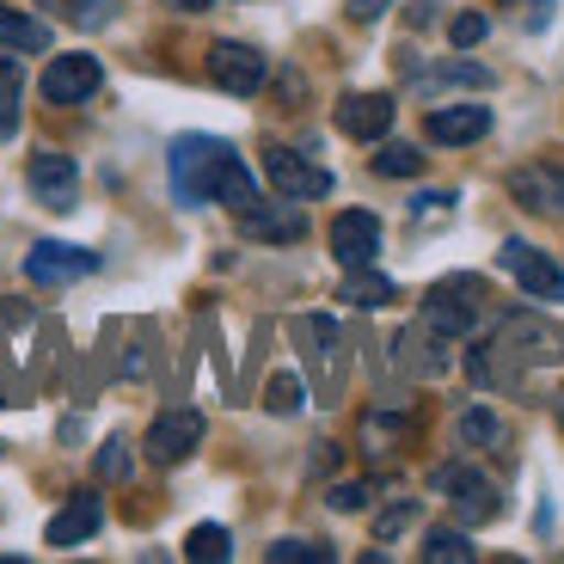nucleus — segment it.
<instances>
[{"instance_id": "1", "label": "nucleus", "mask_w": 564, "mask_h": 564, "mask_svg": "<svg viewBox=\"0 0 564 564\" xmlns=\"http://www.w3.org/2000/svg\"><path fill=\"white\" fill-rule=\"evenodd\" d=\"M491 350L503 356V375H516V368H528V362L564 368V332H552L546 319H534V313H516V319H503V332H497Z\"/></svg>"}, {"instance_id": "19", "label": "nucleus", "mask_w": 564, "mask_h": 564, "mask_svg": "<svg viewBox=\"0 0 564 564\" xmlns=\"http://www.w3.org/2000/svg\"><path fill=\"white\" fill-rule=\"evenodd\" d=\"M0 50H25V56H37V50H50V25H37V19L19 13V7H0Z\"/></svg>"}, {"instance_id": "31", "label": "nucleus", "mask_w": 564, "mask_h": 564, "mask_svg": "<svg viewBox=\"0 0 564 564\" xmlns=\"http://www.w3.org/2000/svg\"><path fill=\"white\" fill-rule=\"evenodd\" d=\"M485 31H491V25H485V13H460L448 25V37H454V50H473V43H485Z\"/></svg>"}, {"instance_id": "26", "label": "nucleus", "mask_w": 564, "mask_h": 564, "mask_svg": "<svg viewBox=\"0 0 564 564\" xmlns=\"http://www.w3.org/2000/svg\"><path fill=\"white\" fill-rule=\"evenodd\" d=\"M423 86H491V74L479 62H442L436 74H423Z\"/></svg>"}, {"instance_id": "14", "label": "nucleus", "mask_w": 564, "mask_h": 564, "mask_svg": "<svg viewBox=\"0 0 564 564\" xmlns=\"http://www.w3.org/2000/svg\"><path fill=\"white\" fill-rule=\"evenodd\" d=\"M338 129L356 141H381L387 129H393V99H387V93H350V99L338 105Z\"/></svg>"}, {"instance_id": "6", "label": "nucleus", "mask_w": 564, "mask_h": 564, "mask_svg": "<svg viewBox=\"0 0 564 564\" xmlns=\"http://www.w3.org/2000/svg\"><path fill=\"white\" fill-rule=\"evenodd\" d=\"M264 178L276 184L282 197H295V203H313L332 191V172L313 166V160H301L295 148H264Z\"/></svg>"}, {"instance_id": "2", "label": "nucleus", "mask_w": 564, "mask_h": 564, "mask_svg": "<svg viewBox=\"0 0 564 564\" xmlns=\"http://www.w3.org/2000/svg\"><path fill=\"white\" fill-rule=\"evenodd\" d=\"M227 141L215 135H178L172 141V191H178V203H215V166H221Z\"/></svg>"}, {"instance_id": "16", "label": "nucleus", "mask_w": 564, "mask_h": 564, "mask_svg": "<svg viewBox=\"0 0 564 564\" xmlns=\"http://www.w3.org/2000/svg\"><path fill=\"white\" fill-rule=\"evenodd\" d=\"M479 135H491L485 105H442V111H430V141H442V148H466Z\"/></svg>"}, {"instance_id": "12", "label": "nucleus", "mask_w": 564, "mask_h": 564, "mask_svg": "<svg viewBox=\"0 0 564 564\" xmlns=\"http://www.w3.org/2000/svg\"><path fill=\"white\" fill-rule=\"evenodd\" d=\"M430 485H436L442 497H454V509H460L466 522L497 516V491L479 479V473H473V466H436V479H430Z\"/></svg>"}, {"instance_id": "8", "label": "nucleus", "mask_w": 564, "mask_h": 564, "mask_svg": "<svg viewBox=\"0 0 564 564\" xmlns=\"http://www.w3.org/2000/svg\"><path fill=\"white\" fill-rule=\"evenodd\" d=\"M473 282H436V289H430V301H423V325H430V332H436V338H466V332H473V319H479V307H473Z\"/></svg>"}, {"instance_id": "18", "label": "nucleus", "mask_w": 564, "mask_h": 564, "mask_svg": "<svg viewBox=\"0 0 564 564\" xmlns=\"http://www.w3.org/2000/svg\"><path fill=\"white\" fill-rule=\"evenodd\" d=\"M215 203H227L234 215H246V209H258V203H264V197H258V178L240 166V154H234V148H227L221 166H215Z\"/></svg>"}, {"instance_id": "4", "label": "nucleus", "mask_w": 564, "mask_h": 564, "mask_svg": "<svg viewBox=\"0 0 564 564\" xmlns=\"http://www.w3.org/2000/svg\"><path fill=\"white\" fill-rule=\"evenodd\" d=\"M209 74L221 93H234V99H252L258 86L270 80V62L258 56L252 43H215L209 50Z\"/></svg>"}, {"instance_id": "33", "label": "nucleus", "mask_w": 564, "mask_h": 564, "mask_svg": "<svg viewBox=\"0 0 564 564\" xmlns=\"http://www.w3.org/2000/svg\"><path fill=\"white\" fill-rule=\"evenodd\" d=\"M368 503V485H332V509H362Z\"/></svg>"}, {"instance_id": "9", "label": "nucleus", "mask_w": 564, "mask_h": 564, "mask_svg": "<svg viewBox=\"0 0 564 564\" xmlns=\"http://www.w3.org/2000/svg\"><path fill=\"white\" fill-rule=\"evenodd\" d=\"M197 442H203V411H166V417L148 430V460H160V466H178V460H191L197 454Z\"/></svg>"}, {"instance_id": "3", "label": "nucleus", "mask_w": 564, "mask_h": 564, "mask_svg": "<svg viewBox=\"0 0 564 564\" xmlns=\"http://www.w3.org/2000/svg\"><path fill=\"white\" fill-rule=\"evenodd\" d=\"M99 270V252H86V246H62V240H43L25 252V276L37 289H62V282H80Z\"/></svg>"}, {"instance_id": "29", "label": "nucleus", "mask_w": 564, "mask_h": 564, "mask_svg": "<svg viewBox=\"0 0 564 564\" xmlns=\"http://www.w3.org/2000/svg\"><path fill=\"white\" fill-rule=\"evenodd\" d=\"M117 7H123V0H74V25L99 31V25H111V19H117Z\"/></svg>"}, {"instance_id": "28", "label": "nucleus", "mask_w": 564, "mask_h": 564, "mask_svg": "<svg viewBox=\"0 0 564 564\" xmlns=\"http://www.w3.org/2000/svg\"><path fill=\"white\" fill-rule=\"evenodd\" d=\"M301 399H307V393H301V381H295V375H276V381L264 387V405L276 411V417H289V411H301Z\"/></svg>"}, {"instance_id": "17", "label": "nucleus", "mask_w": 564, "mask_h": 564, "mask_svg": "<svg viewBox=\"0 0 564 564\" xmlns=\"http://www.w3.org/2000/svg\"><path fill=\"white\" fill-rule=\"evenodd\" d=\"M99 522H105V503H99L93 491L68 497V509H62L56 522H50V546H80V540L99 534Z\"/></svg>"}, {"instance_id": "5", "label": "nucleus", "mask_w": 564, "mask_h": 564, "mask_svg": "<svg viewBox=\"0 0 564 564\" xmlns=\"http://www.w3.org/2000/svg\"><path fill=\"white\" fill-rule=\"evenodd\" d=\"M497 258H503L509 276L522 282V295H528V301H564V270L552 264L546 252H534L528 240H509Z\"/></svg>"}, {"instance_id": "21", "label": "nucleus", "mask_w": 564, "mask_h": 564, "mask_svg": "<svg viewBox=\"0 0 564 564\" xmlns=\"http://www.w3.org/2000/svg\"><path fill=\"white\" fill-rule=\"evenodd\" d=\"M227 552H234V540H227V528H215V522H203V528L184 534V558L191 564H221Z\"/></svg>"}, {"instance_id": "24", "label": "nucleus", "mask_w": 564, "mask_h": 564, "mask_svg": "<svg viewBox=\"0 0 564 564\" xmlns=\"http://www.w3.org/2000/svg\"><path fill=\"white\" fill-rule=\"evenodd\" d=\"M460 442H466V448H491V442H503V423H497V411H485V405L460 411Z\"/></svg>"}, {"instance_id": "10", "label": "nucleus", "mask_w": 564, "mask_h": 564, "mask_svg": "<svg viewBox=\"0 0 564 564\" xmlns=\"http://www.w3.org/2000/svg\"><path fill=\"white\" fill-rule=\"evenodd\" d=\"M99 56H56L50 68H43V99L50 105H80L99 93Z\"/></svg>"}, {"instance_id": "27", "label": "nucleus", "mask_w": 564, "mask_h": 564, "mask_svg": "<svg viewBox=\"0 0 564 564\" xmlns=\"http://www.w3.org/2000/svg\"><path fill=\"white\" fill-rule=\"evenodd\" d=\"M264 558H270V564H325L332 552L313 546V540H276V546H270Z\"/></svg>"}, {"instance_id": "22", "label": "nucleus", "mask_w": 564, "mask_h": 564, "mask_svg": "<svg viewBox=\"0 0 564 564\" xmlns=\"http://www.w3.org/2000/svg\"><path fill=\"white\" fill-rule=\"evenodd\" d=\"M19 99H25V74L19 62H0V141L19 135Z\"/></svg>"}, {"instance_id": "35", "label": "nucleus", "mask_w": 564, "mask_h": 564, "mask_svg": "<svg viewBox=\"0 0 564 564\" xmlns=\"http://www.w3.org/2000/svg\"><path fill=\"white\" fill-rule=\"evenodd\" d=\"M166 7H178V13H203V7H215V0H166Z\"/></svg>"}, {"instance_id": "20", "label": "nucleus", "mask_w": 564, "mask_h": 564, "mask_svg": "<svg viewBox=\"0 0 564 564\" xmlns=\"http://www.w3.org/2000/svg\"><path fill=\"white\" fill-rule=\"evenodd\" d=\"M338 301H350V307H387V301H393V282H387V276H375L368 264H356L350 276H344Z\"/></svg>"}, {"instance_id": "7", "label": "nucleus", "mask_w": 564, "mask_h": 564, "mask_svg": "<svg viewBox=\"0 0 564 564\" xmlns=\"http://www.w3.org/2000/svg\"><path fill=\"white\" fill-rule=\"evenodd\" d=\"M509 197L534 215H564V166L552 160H528V166L509 172Z\"/></svg>"}, {"instance_id": "32", "label": "nucleus", "mask_w": 564, "mask_h": 564, "mask_svg": "<svg viewBox=\"0 0 564 564\" xmlns=\"http://www.w3.org/2000/svg\"><path fill=\"white\" fill-rule=\"evenodd\" d=\"M411 516H417V503H399V509H387L381 522H375V534H381V540H393L399 528H411Z\"/></svg>"}, {"instance_id": "15", "label": "nucleus", "mask_w": 564, "mask_h": 564, "mask_svg": "<svg viewBox=\"0 0 564 564\" xmlns=\"http://www.w3.org/2000/svg\"><path fill=\"white\" fill-rule=\"evenodd\" d=\"M240 227L252 234V240H276V246H289V240H301V234H307V215L295 209V197H282V203H258V209H246V215H240Z\"/></svg>"}, {"instance_id": "34", "label": "nucleus", "mask_w": 564, "mask_h": 564, "mask_svg": "<svg viewBox=\"0 0 564 564\" xmlns=\"http://www.w3.org/2000/svg\"><path fill=\"white\" fill-rule=\"evenodd\" d=\"M387 7H393V0H350V19H356V25H368V19H381Z\"/></svg>"}, {"instance_id": "23", "label": "nucleus", "mask_w": 564, "mask_h": 564, "mask_svg": "<svg viewBox=\"0 0 564 564\" xmlns=\"http://www.w3.org/2000/svg\"><path fill=\"white\" fill-rule=\"evenodd\" d=\"M423 558H430V564H473V540H466L460 528H430Z\"/></svg>"}, {"instance_id": "30", "label": "nucleus", "mask_w": 564, "mask_h": 564, "mask_svg": "<svg viewBox=\"0 0 564 564\" xmlns=\"http://www.w3.org/2000/svg\"><path fill=\"white\" fill-rule=\"evenodd\" d=\"M99 479H129V442L123 436H111L99 448Z\"/></svg>"}, {"instance_id": "11", "label": "nucleus", "mask_w": 564, "mask_h": 564, "mask_svg": "<svg viewBox=\"0 0 564 564\" xmlns=\"http://www.w3.org/2000/svg\"><path fill=\"white\" fill-rule=\"evenodd\" d=\"M332 252H338L344 270L375 264V252H381V221L368 209H344L338 221H332Z\"/></svg>"}, {"instance_id": "13", "label": "nucleus", "mask_w": 564, "mask_h": 564, "mask_svg": "<svg viewBox=\"0 0 564 564\" xmlns=\"http://www.w3.org/2000/svg\"><path fill=\"white\" fill-rule=\"evenodd\" d=\"M31 191H37V203H50V209H74V191H80V172H74L68 154H31Z\"/></svg>"}, {"instance_id": "25", "label": "nucleus", "mask_w": 564, "mask_h": 564, "mask_svg": "<svg viewBox=\"0 0 564 564\" xmlns=\"http://www.w3.org/2000/svg\"><path fill=\"white\" fill-rule=\"evenodd\" d=\"M375 172H381V178H417L423 154H417V148H405V141H387L381 154H375Z\"/></svg>"}]
</instances>
